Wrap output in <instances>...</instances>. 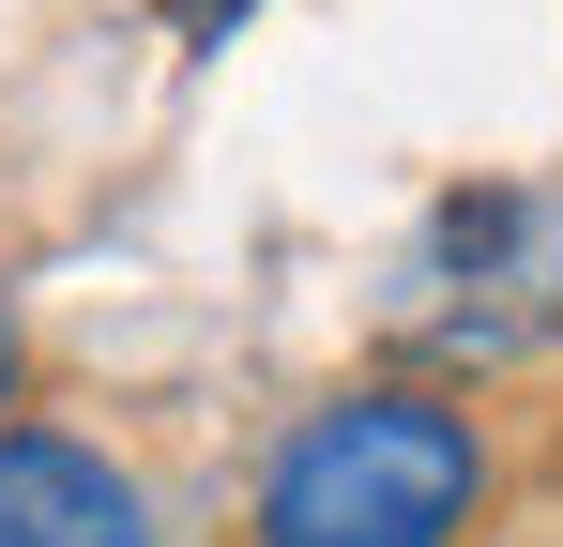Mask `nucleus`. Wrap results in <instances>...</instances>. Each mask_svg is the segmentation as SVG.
<instances>
[{"mask_svg":"<svg viewBox=\"0 0 563 547\" xmlns=\"http://www.w3.org/2000/svg\"><path fill=\"white\" fill-rule=\"evenodd\" d=\"M487 517V426L442 380H351L320 411H289L260 456L244 547H457Z\"/></svg>","mask_w":563,"mask_h":547,"instance_id":"f257e3e1","label":"nucleus"},{"mask_svg":"<svg viewBox=\"0 0 563 547\" xmlns=\"http://www.w3.org/2000/svg\"><path fill=\"white\" fill-rule=\"evenodd\" d=\"M380 335L411 365H518L563 335V198L549 182H457L396 244Z\"/></svg>","mask_w":563,"mask_h":547,"instance_id":"f03ea898","label":"nucleus"},{"mask_svg":"<svg viewBox=\"0 0 563 547\" xmlns=\"http://www.w3.org/2000/svg\"><path fill=\"white\" fill-rule=\"evenodd\" d=\"M0 547H153V487L77 426H0Z\"/></svg>","mask_w":563,"mask_h":547,"instance_id":"7ed1b4c3","label":"nucleus"},{"mask_svg":"<svg viewBox=\"0 0 563 547\" xmlns=\"http://www.w3.org/2000/svg\"><path fill=\"white\" fill-rule=\"evenodd\" d=\"M0 426H15V289H0Z\"/></svg>","mask_w":563,"mask_h":547,"instance_id":"20e7f679","label":"nucleus"}]
</instances>
